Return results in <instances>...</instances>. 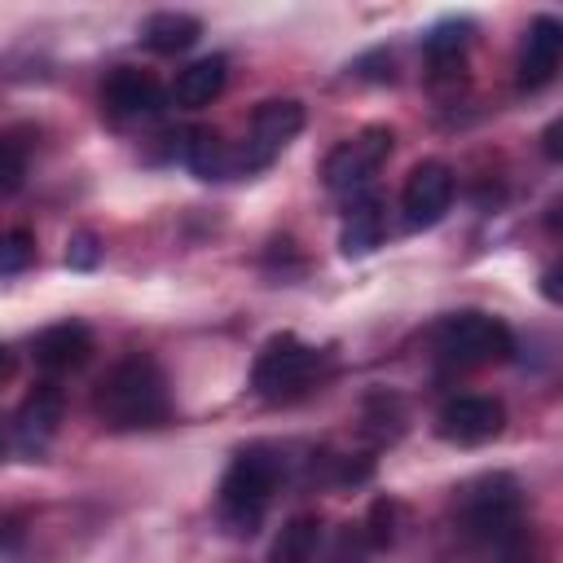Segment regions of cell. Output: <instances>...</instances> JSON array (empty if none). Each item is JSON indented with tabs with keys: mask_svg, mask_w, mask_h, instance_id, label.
<instances>
[{
	"mask_svg": "<svg viewBox=\"0 0 563 563\" xmlns=\"http://www.w3.org/2000/svg\"><path fill=\"white\" fill-rule=\"evenodd\" d=\"M92 409L97 418L110 427V431H145V427H158L172 409L167 400V378L158 369V361L150 356H128L119 361L101 383H97V396H92Z\"/></svg>",
	"mask_w": 563,
	"mask_h": 563,
	"instance_id": "cell-1",
	"label": "cell"
},
{
	"mask_svg": "<svg viewBox=\"0 0 563 563\" xmlns=\"http://www.w3.org/2000/svg\"><path fill=\"white\" fill-rule=\"evenodd\" d=\"M462 532L488 550H497L506 563H519V537H523V497L510 475H484L462 497Z\"/></svg>",
	"mask_w": 563,
	"mask_h": 563,
	"instance_id": "cell-2",
	"label": "cell"
},
{
	"mask_svg": "<svg viewBox=\"0 0 563 563\" xmlns=\"http://www.w3.org/2000/svg\"><path fill=\"white\" fill-rule=\"evenodd\" d=\"M277 475H282V462L268 453V449H242L224 479H220V519L233 537H251L277 493Z\"/></svg>",
	"mask_w": 563,
	"mask_h": 563,
	"instance_id": "cell-3",
	"label": "cell"
},
{
	"mask_svg": "<svg viewBox=\"0 0 563 563\" xmlns=\"http://www.w3.org/2000/svg\"><path fill=\"white\" fill-rule=\"evenodd\" d=\"M435 352H440V361H449L457 369H475V365L506 361L515 352V334L506 321L466 308V312H449L435 325Z\"/></svg>",
	"mask_w": 563,
	"mask_h": 563,
	"instance_id": "cell-4",
	"label": "cell"
},
{
	"mask_svg": "<svg viewBox=\"0 0 563 563\" xmlns=\"http://www.w3.org/2000/svg\"><path fill=\"white\" fill-rule=\"evenodd\" d=\"M317 369H321V352L282 330L260 347V356L251 365V387L264 400H290L317 378Z\"/></svg>",
	"mask_w": 563,
	"mask_h": 563,
	"instance_id": "cell-5",
	"label": "cell"
},
{
	"mask_svg": "<svg viewBox=\"0 0 563 563\" xmlns=\"http://www.w3.org/2000/svg\"><path fill=\"white\" fill-rule=\"evenodd\" d=\"M391 141H396L391 128L369 123V128L356 132L352 141L334 145V150L325 154V163H321V180H325V189H334V194H356V189H365L369 176L387 163Z\"/></svg>",
	"mask_w": 563,
	"mask_h": 563,
	"instance_id": "cell-6",
	"label": "cell"
},
{
	"mask_svg": "<svg viewBox=\"0 0 563 563\" xmlns=\"http://www.w3.org/2000/svg\"><path fill=\"white\" fill-rule=\"evenodd\" d=\"M303 128V106L295 97H273L260 101L251 114V136L242 141V150H233L238 172H260L273 163V154H282V145H290Z\"/></svg>",
	"mask_w": 563,
	"mask_h": 563,
	"instance_id": "cell-7",
	"label": "cell"
},
{
	"mask_svg": "<svg viewBox=\"0 0 563 563\" xmlns=\"http://www.w3.org/2000/svg\"><path fill=\"white\" fill-rule=\"evenodd\" d=\"M449 207H453V172H449V163L422 158L405 176V189H400L405 224L409 229H431V224H440L449 216Z\"/></svg>",
	"mask_w": 563,
	"mask_h": 563,
	"instance_id": "cell-8",
	"label": "cell"
},
{
	"mask_svg": "<svg viewBox=\"0 0 563 563\" xmlns=\"http://www.w3.org/2000/svg\"><path fill=\"white\" fill-rule=\"evenodd\" d=\"M506 427V405L493 396H453L435 413V431L449 444H484L501 435Z\"/></svg>",
	"mask_w": 563,
	"mask_h": 563,
	"instance_id": "cell-9",
	"label": "cell"
},
{
	"mask_svg": "<svg viewBox=\"0 0 563 563\" xmlns=\"http://www.w3.org/2000/svg\"><path fill=\"white\" fill-rule=\"evenodd\" d=\"M101 106L110 119L119 123H132V119H154L163 110V88L154 75L145 70H132V66H119L106 88H101Z\"/></svg>",
	"mask_w": 563,
	"mask_h": 563,
	"instance_id": "cell-10",
	"label": "cell"
},
{
	"mask_svg": "<svg viewBox=\"0 0 563 563\" xmlns=\"http://www.w3.org/2000/svg\"><path fill=\"white\" fill-rule=\"evenodd\" d=\"M563 57V22L554 13H541L528 26L523 53H519V88H545Z\"/></svg>",
	"mask_w": 563,
	"mask_h": 563,
	"instance_id": "cell-11",
	"label": "cell"
},
{
	"mask_svg": "<svg viewBox=\"0 0 563 563\" xmlns=\"http://www.w3.org/2000/svg\"><path fill=\"white\" fill-rule=\"evenodd\" d=\"M31 352H35V365L40 369L70 374V369H79L92 356V330L84 321H57V325H48V330L35 334Z\"/></svg>",
	"mask_w": 563,
	"mask_h": 563,
	"instance_id": "cell-12",
	"label": "cell"
},
{
	"mask_svg": "<svg viewBox=\"0 0 563 563\" xmlns=\"http://www.w3.org/2000/svg\"><path fill=\"white\" fill-rule=\"evenodd\" d=\"M62 413H66V396L57 383H40L26 391V400L18 405V440L26 453H40L57 427H62Z\"/></svg>",
	"mask_w": 563,
	"mask_h": 563,
	"instance_id": "cell-13",
	"label": "cell"
},
{
	"mask_svg": "<svg viewBox=\"0 0 563 563\" xmlns=\"http://www.w3.org/2000/svg\"><path fill=\"white\" fill-rule=\"evenodd\" d=\"M224 79H229V62H224L220 53L198 57V62H189V66L176 75L172 101L185 106V110H202V106H211V101L224 92Z\"/></svg>",
	"mask_w": 563,
	"mask_h": 563,
	"instance_id": "cell-14",
	"label": "cell"
},
{
	"mask_svg": "<svg viewBox=\"0 0 563 563\" xmlns=\"http://www.w3.org/2000/svg\"><path fill=\"white\" fill-rule=\"evenodd\" d=\"M180 158L194 176L202 180H224V176H238V163H233V150L220 141L216 128H189L185 141H180Z\"/></svg>",
	"mask_w": 563,
	"mask_h": 563,
	"instance_id": "cell-15",
	"label": "cell"
},
{
	"mask_svg": "<svg viewBox=\"0 0 563 563\" xmlns=\"http://www.w3.org/2000/svg\"><path fill=\"white\" fill-rule=\"evenodd\" d=\"M202 35V22L194 13H176V9H163V13H150L145 26H141V44L158 57H172V53H185L194 48Z\"/></svg>",
	"mask_w": 563,
	"mask_h": 563,
	"instance_id": "cell-16",
	"label": "cell"
},
{
	"mask_svg": "<svg viewBox=\"0 0 563 563\" xmlns=\"http://www.w3.org/2000/svg\"><path fill=\"white\" fill-rule=\"evenodd\" d=\"M378 242H383V202L374 194H365L347 207L339 246H343V255H369Z\"/></svg>",
	"mask_w": 563,
	"mask_h": 563,
	"instance_id": "cell-17",
	"label": "cell"
},
{
	"mask_svg": "<svg viewBox=\"0 0 563 563\" xmlns=\"http://www.w3.org/2000/svg\"><path fill=\"white\" fill-rule=\"evenodd\" d=\"M321 545V519L317 515H295L282 523V532L268 545V563H312Z\"/></svg>",
	"mask_w": 563,
	"mask_h": 563,
	"instance_id": "cell-18",
	"label": "cell"
},
{
	"mask_svg": "<svg viewBox=\"0 0 563 563\" xmlns=\"http://www.w3.org/2000/svg\"><path fill=\"white\" fill-rule=\"evenodd\" d=\"M471 31H475V26H471L466 18H449V22H440V26H431V31H427L422 48H427V57H431L435 66H449V62H457V57L466 53Z\"/></svg>",
	"mask_w": 563,
	"mask_h": 563,
	"instance_id": "cell-19",
	"label": "cell"
},
{
	"mask_svg": "<svg viewBox=\"0 0 563 563\" xmlns=\"http://www.w3.org/2000/svg\"><path fill=\"white\" fill-rule=\"evenodd\" d=\"M31 260H35V238H31L26 229H9V233L0 238V277L22 273Z\"/></svg>",
	"mask_w": 563,
	"mask_h": 563,
	"instance_id": "cell-20",
	"label": "cell"
},
{
	"mask_svg": "<svg viewBox=\"0 0 563 563\" xmlns=\"http://www.w3.org/2000/svg\"><path fill=\"white\" fill-rule=\"evenodd\" d=\"M22 176H26V158H22V150L9 145V141H0V198H9V194L22 185Z\"/></svg>",
	"mask_w": 563,
	"mask_h": 563,
	"instance_id": "cell-21",
	"label": "cell"
},
{
	"mask_svg": "<svg viewBox=\"0 0 563 563\" xmlns=\"http://www.w3.org/2000/svg\"><path fill=\"white\" fill-rule=\"evenodd\" d=\"M97 260H101V242H97V233H75L70 242H66V264L70 268H97Z\"/></svg>",
	"mask_w": 563,
	"mask_h": 563,
	"instance_id": "cell-22",
	"label": "cell"
},
{
	"mask_svg": "<svg viewBox=\"0 0 563 563\" xmlns=\"http://www.w3.org/2000/svg\"><path fill=\"white\" fill-rule=\"evenodd\" d=\"M391 515H396V506L391 501H374V510H369V541L374 545H391Z\"/></svg>",
	"mask_w": 563,
	"mask_h": 563,
	"instance_id": "cell-23",
	"label": "cell"
},
{
	"mask_svg": "<svg viewBox=\"0 0 563 563\" xmlns=\"http://www.w3.org/2000/svg\"><path fill=\"white\" fill-rule=\"evenodd\" d=\"M545 154H550V158H563V150H559V119L545 128Z\"/></svg>",
	"mask_w": 563,
	"mask_h": 563,
	"instance_id": "cell-24",
	"label": "cell"
},
{
	"mask_svg": "<svg viewBox=\"0 0 563 563\" xmlns=\"http://www.w3.org/2000/svg\"><path fill=\"white\" fill-rule=\"evenodd\" d=\"M541 290H545V299H554V303H559V273H554V268L545 273V286H541Z\"/></svg>",
	"mask_w": 563,
	"mask_h": 563,
	"instance_id": "cell-25",
	"label": "cell"
},
{
	"mask_svg": "<svg viewBox=\"0 0 563 563\" xmlns=\"http://www.w3.org/2000/svg\"><path fill=\"white\" fill-rule=\"evenodd\" d=\"M4 374H9V352L0 347V378H4Z\"/></svg>",
	"mask_w": 563,
	"mask_h": 563,
	"instance_id": "cell-26",
	"label": "cell"
}]
</instances>
